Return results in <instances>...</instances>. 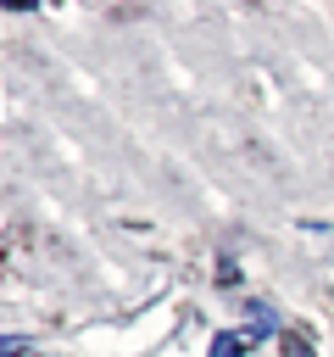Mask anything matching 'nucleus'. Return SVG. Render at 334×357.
<instances>
[{"mask_svg": "<svg viewBox=\"0 0 334 357\" xmlns=\"http://www.w3.org/2000/svg\"><path fill=\"white\" fill-rule=\"evenodd\" d=\"M284 357H312V346L301 335H284Z\"/></svg>", "mask_w": 334, "mask_h": 357, "instance_id": "1", "label": "nucleus"}, {"mask_svg": "<svg viewBox=\"0 0 334 357\" xmlns=\"http://www.w3.org/2000/svg\"><path fill=\"white\" fill-rule=\"evenodd\" d=\"M6 357H39L33 346H17V340H6Z\"/></svg>", "mask_w": 334, "mask_h": 357, "instance_id": "2", "label": "nucleus"}]
</instances>
